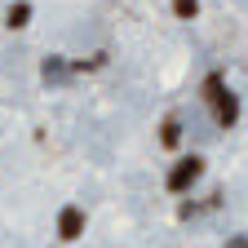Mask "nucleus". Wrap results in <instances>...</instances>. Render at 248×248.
Instances as JSON below:
<instances>
[{"instance_id":"f257e3e1","label":"nucleus","mask_w":248,"mask_h":248,"mask_svg":"<svg viewBox=\"0 0 248 248\" xmlns=\"http://www.w3.org/2000/svg\"><path fill=\"white\" fill-rule=\"evenodd\" d=\"M204 102L213 107V120L222 124V129H235V120H239V98L226 89V76L222 71H213L204 80Z\"/></svg>"},{"instance_id":"f03ea898","label":"nucleus","mask_w":248,"mask_h":248,"mask_svg":"<svg viewBox=\"0 0 248 248\" xmlns=\"http://www.w3.org/2000/svg\"><path fill=\"white\" fill-rule=\"evenodd\" d=\"M200 173H204V160H200V155H186V160H177V164L169 169V191H173V195L191 191V186L200 182Z\"/></svg>"},{"instance_id":"7ed1b4c3","label":"nucleus","mask_w":248,"mask_h":248,"mask_svg":"<svg viewBox=\"0 0 248 248\" xmlns=\"http://www.w3.org/2000/svg\"><path fill=\"white\" fill-rule=\"evenodd\" d=\"M80 235H84V213H80L76 204H67V208L58 213V239H62V244H76Z\"/></svg>"},{"instance_id":"20e7f679","label":"nucleus","mask_w":248,"mask_h":248,"mask_svg":"<svg viewBox=\"0 0 248 248\" xmlns=\"http://www.w3.org/2000/svg\"><path fill=\"white\" fill-rule=\"evenodd\" d=\"M27 18H31V5H27V0H18V5H9V14H5V27L18 31V27H27Z\"/></svg>"},{"instance_id":"39448f33","label":"nucleus","mask_w":248,"mask_h":248,"mask_svg":"<svg viewBox=\"0 0 248 248\" xmlns=\"http://www.w3.org/2000/svg\"><path fill=\"white\" fill-rule=\"evenodd\" d=\"M160 142H164V146H177V142H182V124H177V115H169V120L160 124Z\"/></svg>"},{"instance_id":"423d86ee","label":"nucleus","mask_w":248,"mask_h":248,"mask_svg":"<svg viewBox=\"0 0 248 248\" xmlns=\"http://www.w3.org/2000/svg\"><path fill=\"white\" fill-rule=\"evenodd\" d=\"M195 9H200V0H173V14H177L182 22H191V18H195Z\"/></svg>"},{"instance_id":"0eeeda50","label":"nucleus","mask_w":248,"mask_h":248,"mask_svg":"<svg viewBox=\"0 0 248 248\" xmlns=\"http://www.w3.org/2000/svg\"><path fill=\"white\" fill-rule=\"evenodd\" d=\"M226 248H248V239H231V244H226Z\"/></svg>"}]
</instances>
